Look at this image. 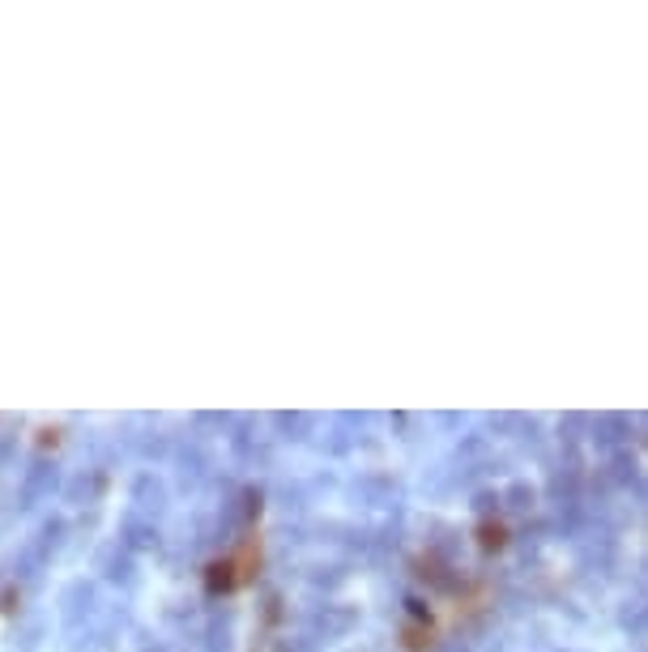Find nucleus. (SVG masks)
Listing matches in <instances>:
<instances>
[]
</instances>
